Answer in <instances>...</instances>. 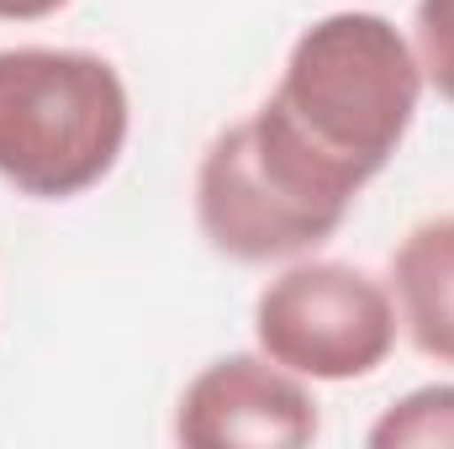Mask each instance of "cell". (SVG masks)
Here are the masks:
<instances>
[{
    "label": "cell",
    "instance_id": "obj_7",
    "mask_svg": "<svg viewBox=\"0 0 454 449\" xmlns=\"http://www.w3.org/2000/svg\"><path fill=\"white\" fill-rule=\"evenodd\" d=\"M370 449H454V386H418L391 402L370 434Z\"/></svg>",
    "mask_w": 454,
    "mask_h": 449
},
{
    "label": "cell",
    "instance_id": "obj_8",
    "mask_svg": "<svg viewBox=\"0 0 454 449\" xmlns=\"http://www.w3.org/2000/svg\"><path fill=\"white\" fill-rule=\"evenodd\" d=\"M412 53H418L423 85H434L454 106V0H418Z\"/></svg>",
    "mask_w": 454,
    "mask_h": 449
},
{
    "label": "cell",
    "instance_id": "obj_9",
    "mask_svg": "<svg viewBox=\"0 0 454 449\" xmlns=\"http://www.w3.org/2000/svg\"><path fill=\"white\" fill-rule=\"evenodd\" d=\"M69 0H0V21H43L53 11H64Z\"/></svg>",
    "mask_w": 454,
    "mask_h": 449
},
{
    "label": "cell",
    "instance_id": "obj_5",
    "mask_svg": "<svg viewBox=\"0 0 454 449\" xmlns=\"http://www.w3.org/2000/svg\"><path fill=\"white\" fill-rule=\"evenodd\" d=\"M175 439L191 449H301L317 439V402L286 365L264 354H223L180 391Z\"/></svg>",
    "mask_w": 454,
    "mask_h": 449
},
{
    "label": "cell",
    "instance_id": "obj_2",
    "mask_svg": "<svg viewBox=\"0 0 454 449\" xmlns=\"http://www.w3.org/2000/svg\"><path fill=\"white\" fill-rule=\"evenodd\" d=\"M359 185L317 159L270 101L223 127L196 169L201 238L232 264H280L312 254L343 227Z\"/></svg>",
    "mask_w": 454,
    "mask_h": 449
},
{
    "label": "cell",
    "instance_id": "obj_1",
    "mask_svg": "<svg viewBox=\"0 0 454 449\" xmlns=\"http://www.w3.org/2000/svg\"><path fill=\"white\" fill-rule=\"evenodd\" d=\"M418 101L423 69L396 21L375 11H333L291 43L270 112L364 191L402 148Z\"/></svg>",
    "mask_w": 454,
    "mask_h": 449
},
{
    "label": "cell",
    "instance_id": "obj_3",
    "mask_svg": "<svg viewBox=\"0 0 454 449\" xmlns=\"http://www.w3.org/2000/svg\"><path fill=\"white\" fill-rule=\"evenodd\" d=\"M132 101L90 48H0V180L32 201H74L116 169Z\"/></svg>",
    "mask_w": 454,
    "mask_h": 449
},
{
    "label": "cell",
    "instance_id": "obj_6",
    "mask_svg": "<svg viewBox=\"0 0 454 449\" xmlns=\"http://www.w3.org/2000/svg\"><path fill=\"white\" fill-rule=\"evenodd\" d=\"M391 296L407 338L428 359L454 365V212L428 217L402 238L391 254Z\"/></svg>",
    "mask_w": 454,
    "mask_h": 449
},
{
    "label": "cell",
    "instance_id": "obj_4",
    "mask_svg": "<svg viewBox=\"0 0 454 449\" xmlns=\"http://www.w3.org/2000/svg\"><path fill=\"white\" fill-rule=\"evenodd\" d=\"M396 296L359 264L301 259L254 302L259 354L301 381H359L396 349Z\"/></svg>",
    "mask_w": 454,
    "mask_h": 449
}]
</instances>
